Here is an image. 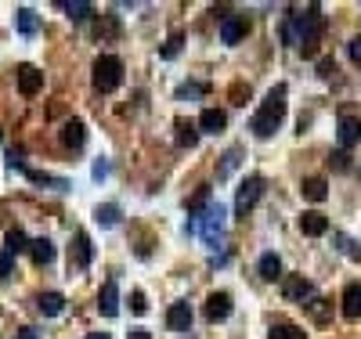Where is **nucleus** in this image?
Masks as SVG:
<instances>
[{
    "instance_id": "obj_1",
    "label": "nucleus",
    "mask_w": 361,
    "mask_h": 339,
    "mask_svg": "<svg viewBox=\"0 0 361 339\" xmlns=\"http://www.w3.org/2000/svg\"><path fill=\"white\" fill-rule=\"evenodd\" d=\"M282 119H286V84H278V87L268 90V98H264V105L257 108L249 130H253L257 137H271L282 126Z\"/></svg>"
},
{
    "instance_id": "obj_2",
    "label": "nucleus",
    "mask_w": 361,
    "mask_h": 339,
    "mask_svg": "<svg viewBox=\"0 0 361 339\" xmlns=\"http://www.w3.org/2000/svg\"><path fill=\"white\" fill-rule=\"evenodd\" d=\"M293 22H296V37H300V51L304 58H315L318 55V43L325 33V14L318 4H311L307 11H293Z\"/></svg>"
},
{
    "instance_id": "obj_3",
    "label": "nucleus",
    "mask_w": 361,
    "mask_h": 339,
    "mask_svg": "<svg viewBox=\"0 0 361 339\" xmlns=\"http://www.w3.org/2000/svg\"><path fill=\"white\" fill-rule=\"evenodd\" d=\"M224 217H228V209H224L221 202H210L199 217H188L184 231H188V235H199L206 246H217V242H221V235H224Z\"/></svg>"
},
{
    "instance_id": "obj_4",
    "label": "nucleus",
    "mask_w": 361,
    "mask_h": 339,
    "mask_svg": "<svg viewBox=\"0 0 361 339\" xmlns=\"http://www.w3.org/2000/svg\"><path fill=\"white\" fill-rule=\"evenodd\" d=\"M119 84H123V61L116 55H98V61H94V87L101 94H113Z\"/></svg>"
},
{
    "instance_id": "obj_5",
    "label": "nucleus",
    "mask_w": 361,
    "mask_h": 339,
    "mask_svg": "<svg viewBox=\"0 0 361 339\" xmlns=\"http://www.w3.org/2000/svg\"><path fill=\"white\" fill-rule=\"evenodd\" d=\"M264 195V177H246V181L239 184V191H235V213H239L242 220H246V213L257 206V199Z\"/></svg>"
},
{
    "instance_id": "obj_6",
    "label": "nucleus",
    "mask_w": 361,
    "mask_h": 339,
    "mask_svg": "<svg viewBox=\"0 0 361 339\" xmlns=\"http://www.w3.org/2000/svg\"><path fill=\"white\" fill-rule=\"evenodd\" d=\"M94 260V246H90V238L84 231H76L72 235V246H69V267L72 271H87Z\"/></svg>"
},
{
    "instance_id": "obj_7",
    "label": "nucleus",
    "mask_w": 361,
    "mask_h": 339,
    "mask_svg": "<svg viewBox=\"0 0 361 339\" xmlns=\"http://www.w3.org/2000/svg\"><path fill=\"white\" fill-rule=\"evenodd\" d=\"M282 296L293 300V303H304V300L315 296V285H311L304 274H286V278H282Z\"/></svg>"
},
{
    "instance_id": "obj_8",
    "label": "nucleus",
    "mask_w": 361,
    "mask_h": 339,
    "mask_svg": "<svg viewBox=\"0 0 361 339\" xmlns=\"http://www.w3.org/2000/svg\"><path fill=\"white\" fill-rule=\"evenodd\" d=\"M43 90V72L37 66H19V94L22 98H37Z\"/></svg>"
},
{
    "instance_id": "obj_9",
    "label": "nucleus",
    "mask_w": 361,
    "mask_h": 339,
    "mask_svg": "<svg viewBox=\"0 0 361 339\" xmlns=\"http://www.w3.org/2000/svg\"><path fill=\"white\" fill-rule=\"evenodd\" d=\"M246 33H249L246 14H228V19L221 22V40L224 43H239V40H246Z\"/></svg>"
},
{
    "instance_id": "obj_10",
    "label": "nucleus",
    "mask_w": 361,
    "mask_h": 339,
    "mask_svg": "<svg viewBox=\"0 0 361 339\" xmlns=\"http://www.w3.org/2000/svg\"><path fill=\"white\" fill-rule=\"evenodd\" d=\"M98 311H101V318H116L119 314V285L113 278H108L101 285V293H98Z\"/></svg>"
},
{
    "instance_id": "obj_11",
    "label": "nucleus",
    "mask_w": 361,
    "mask_h": 339,
    "mask_svg": "<svg viewBox=\"0 0 361 339\" xmlns=\"http://www.w3.org/2000/svg\"><path fill=\"white\" fill-rule=\"evenodd\" d=\"M343 318H347V321H358L361 318V285L358 282H351L347 289H343Z\"/></svg>"
},
{
    "instance_id": "obj_12",
    "label": "nucleus",
    "mask_w": 361,
    "mask_h": 339,
    "mask_svg": "<svg viewBox=\"0 0 361 339\" xmlns=\"http://www.w3.org/2000/svg\"><path fill=\"white\" fill-rule=\"evenodd\" d=\"M84 141H87L84 119H69L66 126H61V144H66V148H84Z\"/></svg>"
},
{
    "instance_id": "obj_13",
    "label": "nucleus",
    "mask_w": 361,
    "mask_h": 339,
    "mask_svg": "<svg viewBox=\"0 0 361 339\" xmlns=\"http://www.w3.org/2000/svg\"><path fill=\"white\" fill-rule=\"evenodd\" d=\"M206 318L210 321H228L231 318V296L228 293H213L206 300Z\"/></svg>"
},
{
    "instance_id": "obj_14",
    "label": "nucleus",
    "mask_w": 361,
    "mask_h": 339,
    "mask_svg": "<svg viewBox=\"0 0 361 339\" xmlns=\"http://www.w3.org/2000/svg\"><path fill=\"white\" fill-rule=\"evenodd\" d=\"M300 231H304V235H311V238L325 235V231H329V217H325V213H318V209H307V213L300 217Z\"/></svg>"
},
{
    "instance_id": "obj_15",
    "label": "nucleus",
    "mask_w": 361,
    "mask_h": 339,
    "mask_svg": "<svg viewBox=\"0 0 361 339\" xmlns=\"http://www.w3.org/2000/svg\"><path fill=\"white\" fill-rule=\"evenodd\" d=\"M228 126V116L221 108H202V116H199V130L202 134H221Z\"/></svg>"
},
{
    "instance_id": "obj_16",
    "label": "nucleus",
    "mask_w": 361,
    "mask_h": 339,
    "mask_svg": "<svg viewBox=\"0 0 361 339\" xmlns=\"http://www.w3.org/2000/svg\"><path fill=\"white\" fill-rule=\"evenodd\" d=\"M166 325L174 332H188V325H192V307H188V303H174L166 311Z\"/></svg>"
},
{
    "instance_id": "obj_17",
    "label": "nucleus",
    "mask_w": 361,
    "mask_h": 339,
    "mask_svg": "<svg viewBox=\"0 0 361 339\" xmlns=\"http://www.w3.org/2000/svg\"><path fill=\"white\" fill-rule=\"evenodd\" d=\"M29 256H33L37 267H47L55 260V242L51 238H33V242H29Z\"/></svg>"
},
{
    "instance_id": "obj_18",
    "label": "nucleus",
    "mask_w": 361,
    "mask_h": 339,
    "mask_svg": "<svg viewBox=\"0 0 361 339\" xmlns=\"http://www.w3.org/2000/svg\"><path fill=\"white\" fill-rule=\"evenodd\" d=\"M174 130H177V144H181V148H195V144H199V123H192V119H177L174 123Z\"/></svg>"
},
{
    "instance_id": "obj_19",
    "label": "nucleus",
    "mask_w": 361,
    "mask_h": 339,
    "mask_svg": "<svg viewBox=\"0 0 361 339\" xmlns=\"http://www.w3.org/2000/svg\"><path fill=\"white\" fill-rule=\"evenodd\" d=\"M358 141H361V119L343 116L340 119V144H343V148H354Z\"/></svg>"
},
{
    "instance_id": "obj_20",
    "label": "nucleus",
    "mask_w": 361,
    "mask_h": 339,
    "mask_svg": "<svg viewBox=\"0 0 361 339\" xmlns=\"http://www.w3.org/2000/svg\"><path fill=\"white\" fill-rule=\"evenodd\" d=\"M14 26H19L22 37H33L37 29H40V14L33 8H19V11H14Z\"/></svg>"
},
{
    "instance_id": "obj_21",
    "label": "nucleus",
    "mask_w": 361,
    "mask_h": 339,
    "mask_svg": "<svg viewBox=\"0 0 361 339\" xmlns=\"http://www.w3.org/2000/svg\"><path fill=\"white\" fill-rule=\"evenodd\" d=\"M37 311L47 314V318H55V314L66 311V296H61V293H40L37 296Z\"/></svg>"
},
{
    "instance_id": "obj_22",
    "label": "nucleus",
    "mask_w": 361,
    "mask_h": 339,
    "mask_svg": "<svg viewBox=\"0 0 361 339\" xmlns=\"http://www.w3.org/2000/svg\"><path fill=\"white\" fill-rule=\"evenodd\" d=\"M300 191H304V199H311V202H325L329 184H325V177H307V181L300 184Z\"/></svg>"
},
{
    "instance_id": "obj_23",
    "label": "nucleus",
    "mask_w": 361,
    "mask_h": 339,
    "mask_svg": "<svg viewBox=\"0 0 361 339\" xmlns=\"http://www.w3.org/2000/svg\"><path fill=\"white\" fill-rule=\"evenodd\" d=\"M257 271H260L264 282H275V278H282V260H278L275 253H264L260 264H257Z\"/></svg>"
},
{
    "instance_id": "obj_24",
    "label": "nucleus",
    "mask_w": 361,
    "mask_h": 339,
    "mask_svg": "<svg viewBox=\"0 0 361 339\" xmlns=\"http://www.w3.org/2000/svg\"><path fill=\"white\" fill-rule=\"evenodd\" d=\"M4 253H11V256L29 253V238H26L22 228H11V231H8V238H4Z\"/></svg>"
},
{
    "instance_id": "obj_25",
    "label": "nucleus",
    "mask_w": 361,
    "mask_h": 339,
    "mask_svg": "<svg viewBox=\"0 0 361 339\" xmlns=\"http://www.w3.org/2000/svg\"><path fill=\"white\" fill-rule=\"evenodd\" d=\"M210 202H213V199H210V184H199V188H195V195L188 199V217H199Z\"/></svg>"
},
{
    "instance_id": "obj_26",
    "label": "nucleus",
    "mask_w": 361,
    "mask_h": 339,
    "mask_svg": "<svg viewBox=\"0 0 361 339\" xmlns=\"http://www.w3.org/2000/svg\"><path fill=\"white\" fill-rule=\"evenodd\" d=\"M307 307V314L318 321V325H325L329 321V314H333V307H329V300H318V296H311V303H304Z\"/></svg>"
},
{
    "instance_id": "obj_27",
    "label": "nucleus",
    "mask_w": 361,
    "mask_h": 339,
    "mask_svg": "<svg viewBox=\"0 0 361 339\" xmlns=\"http://www.w3.org/2000/svg\"><path fill=\"white\" fill-rule=\"evenodd\" d=\"M58 8L69 11V19H76V22H84V19H90V14H94V4H87V0H76V4H66V0H61Z\"/></svg>"
},
{
    "instance_id": "obj_28",
    "label": "nucleus",
    "mask_w": 361,
    "mask_h": 339,
    "mask_svg": "<svg viewBox=\"0 0 361 339\" xmlns=\"http://www.w3.org/2000/svg\"><path fill=\"white\" fill-rule=\"evenodd\" d=\"M94 220H98L101 228H116V224H119V206H113V202H108V206H98Z\"/></svg>"
},
{
    "instance_id": "obj_29",
    "label": "nucleus",
    "mask_w": 361,
    "mask_h": 339,
    "mask_svg": "<svg viewBox=\"0 0 361 339\" xmlns=\"http://www.w3.org/2000/svg\"><path fill=\"white\" fill-rule=\"evenodd\" d=\"M307 332L300 329V325H289V321H282V325H275L271 329V336L268 339H304Z\"/></svg>"
},
{
    "instance_id": "obj_30",
    "label": "nucleus",
    "mask_w": 361,
    "mask_h": 339,
    "mask_svg": "<svg viewBox=\"0 0 361 339\" xmlns=\"http://www.w3.org/2000/svg\"><path fill=\"white\" fill-rule=\"evenodd\" d=\"M26 177H29V181H33V184H51V188H69V181H61V177H51V173H40V170H26Z\"/></svg>"
},
{
    "instance_id": "obj_31",
    "label": "nucleus",
    "mask_w": 361,
    "mask_h": 339,
    "mask_svg": "<svg viewBox=\"0 0 361 339\" xmlns=\"http://www.w3.org/2000/svg\"><path fill=\"white\" fill-rule=\"evenodd\" d=\"M239 155H242L239 148H228V152H224V163H221V170H217V181H228L231 170L239 166Z\"/></svg>"
},
{
    "instance_id": "obj_32",
    "label": "nucleus",
    "mask_w": 361,
    "mask_h": 339,
    "mask_svg": "<svg viewBox=\"0 0 361 339\" xmlns=\"http://www.w3.org/2000/svg\"><path fill=\"white\" fill-rule=\"evenodd\" d=\"M181 43H184V33H181V29H174V33H170L166 37V43H163V58H177V51H181Z\"/></svg>"
},
{
    "instance_id": "obj_33",
    "label": "nucleus",
    "mask_w": 361,
    "mask_h": 339,
    "mask_svg": "<svg viewBox=\"0 0 361 339\" xmlns=\"http://www.w3.org/2000/svg\"><path fill=\"white\" fill-rule=\"evenodd\" d=\"M336 242H340V249L351 256V260H361V249H358V242L354 238H347V235H336Z\"/></svg>"
},
{
    "instance_id": "obj_34",
    "label": "nucleus",
    "mask_w": 361,
    "mask_h": 339,
    "mask_svg": "<svg viewBox=\"0 0 361 339\" xmlns=\"http://www.w3.org/2000/svg\"><path fill=\"white\" fill-rule=\"evenodd\" d=\"M130 311H134V314H145V311H148L145 293H134V296H130Z\"/></svg>"
},
{
    "instance_id": "obj_35",
    "label": "nucleus",
    "mask_w": 361,
    "mask_h": 339,
    "mask_svg": "<svg viewBox=\"0 0 361 339\" xmlns=\"http://www.w3.org/2000/svg\"><path fill=\"white\" fill-rule=\"evenodd\" d=\"M333 72H336V61H333V58H318V76H322V79H329Z\"/></svg>"
},
{
    "instance_id": "obj_36",
    "label": "nucleus",
    "mask_w": 361,
    "mask_h": 339,
    "mask_svg": "<svg viewBox=\"0 0 361 339\" xmlns=\"http://www.w3.org/2000/svg\"><path fill=\"white\" fill-rule=\"evenodd\" d=\"M329 166H333V170H347L351 163H347V152H333V155H329Z\"/></svg>"
},
{
    "instance_id": "obj_37",
    "label": "nucleus",
    "mask_w": 361,
    "mask_h": 339,
    "mask_svg": "<svg viewBox=\"0 0 361 339\" xmlns=\"http://www.w3.org/2000/svg\"><path fill=\"white\" fill-rule=\"evenodd\" d=\"M11 271H14V256L11 253H0V278H8Z\"/></svg>"
},
{
    "instance_id": "obj_38",
    "label": "nucleus",
    "mask_w": 361,
    "mask_h": 339,
    "mask_svg": "<svg viewBox=\"0 0 361 339\" xmlns=\"http://www.w3.org/2000/svg\"><path fill=\"white\" fill-rule=\"evenodd\" d=\"M202 90H206L202 84H188V87H181V90H177V98H195V94H202Z\"/></svg>"
},
{
    "instance_id": "obj_39",
    "label": "nucleus",
    "mask_w": 361,
    "mask_h": 339,
    "mask_svg": "<svg viewBox=\"0 0 361 339\" xmlns=\"http://www.w3.org/2000/svg\"><path fill=\"white\" fill-rule=\"evenodd\" d=\"M231 98H235V105H246L242 98H249V87H242V84H239V87H231Z\"/></svg>"
},
{
    "instance_id": "obj_40",
    "label": "nucleus",
    "mask_w": 361,
    "mask_h": 339,
    "mask_svg": "<svg viewBox=\"0 0 361 339\" xmlns=\"http://www.w3.org/2000/svg\"><path fill=\"white\" fill-rule=\"evenodd\" d=\"M347 55H351L354 61H361V37H354V40L347 43Z\"/></svg>"
},
{
    "instance_id": "obj_41",
    "label": "nucleus",
    "mask_w": 361,
    "mask_h": 339,
    "mask_svg": "<svg viewBox=\"0 0 361 339\" xmlns=\"http://www.w3.org/2000/svg\"><path fill=\"white\" fill-rule=\"evenodd\" d=\"M127 339H152V332H148V329H130Z\"/></svg>"
},
{
    "instance_id": "obj_42",
    "label": "nucleus",
    "mask_w": 361,
    "mask_h": 339,
    "mask_svg": "<svg viewBox=\"0 0 361 339\" xmlns=\"http://www.w3.org/2000/svg\"><path fill=\"white\" fill-rule=\"evenodd\" d=\"M105 173H108V163H105V159H101V163H94V177H98V181H101Z\"/></svg>"
},
{
    "instance_id": "obj_43",
    "label": "nucleus",
    "mask_w": 361,
    "mask_h": 339,
    "mask_svg": "<svg viewBox=\"0 0 361 339\" xmlns=\"http://www.w3.org/2000/svg\"><path fill=\"white\" fill-rule=\"evenodd\" d=\"M14 339H40V332H37V329H22V332L14 336Z\"/></svg>"
},
{
    "instance_id": "obj_44",
    "label": "nucleus",
    "mask_w": 361,
    "mask_h": 339,
    "mask_svg": "<svg viewBox=\"0 0 361 339\" xmlns=\"http://www.w3.org/2000/svg\"><path fill=\"white\" fill-rule=\"evenodd\" d=\"M87 339H113V336H108V332H90Z\"/></svg>"
},
{
    "instance_id": "obj_45",
    "label": "nucleus",
    "mask_w": 361,
    "mask_h": 339,
    "mask_svg": "<svg viewBox=\"0 0 361 339\" xmlns=\"http://www.w3.org/2000/svg\"><path fill=\"white\" fill-rule=\"evenodd\" d=\"M0 141H4V134H0Z\"/></svg>"
}]
</instances>
